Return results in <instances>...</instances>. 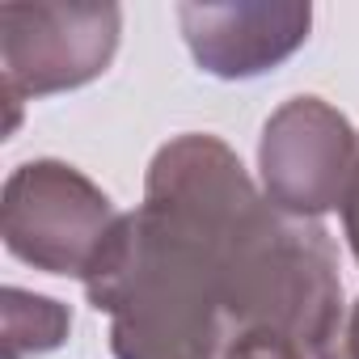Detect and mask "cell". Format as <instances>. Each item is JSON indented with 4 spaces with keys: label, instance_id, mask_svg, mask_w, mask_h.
Listing matches in <instances>:
<instances>
[{
    "label": "cell",
    "instance_id": "1",
    "mask_svg": "<svg viewBox=\"0 0 359 359\" xmlns=\"http://www.w3.org/2000/svg\"><path fill=\"white\" fill-rule=\"evenodd\" d=\"M114 224L118 216L110 199L72 165L30 161L5 187V245L39 271L85 279Z\"/></svg>",
    "mask_w": 359,
    "mask_h": 359
},
{
    "label": "cell",
    "instance_id": "6",
    "mask_svg": "<svg viewBox=\"0 0 359 359\" xmlns=\"http://www.w3.org/2000/svg\"><path fill=\"white\" fill-rule=\"evenodd\" d=\"M300 351H304V346H296V342L283 338V334H241V338L224 351V359H304Z\"/></svg>",
    "mask_w": 359,
    "mask_h": 359
},
{
    "label": "cell",
    "instance_id": "3",
    "mask_svg": "<svg viewBox=\"0 0 359 359\" xmlns=\"http://www.w3.org/2000/svg\"><path fill=\"white\" fill-rule=\"evenodd\" d=\"M355 140L338 110L317 97L287 102L262 140V173L275 208L292 216H317L338 208L351 182Z\"/></svg>",
    "mask_w": 359,
    "mask_h": 359
},
{
    "label": "cell",
    "instance_id": "7",
    "mask_svg": "<svg viewBox=\"0 0 359 359\" xmlns=\"http://www.w3.org/2000/svg\"><path fill=\"white\" fill-rule=\"evenodd\" d=\"M325 359H359V304H355L346 330L334 334V342L325 346Z\"/></svg>",
    "mask_w": 359,
    "mask_h": 359
},
{
    "label": "cell",
    "instance_id": "2",
    "mask_svg": "<svg viewBox=\"0 0 359 359\" xmlns=\"http://www.w3.org/2000/svg\"><path fill=\"white\" fill-rule=\"evenodd\" d=\"M118 47L114 5H0V64H5L9 131L22 97L55 93L106 72Z\"/></svg>",
    "mask_w": 359,
    "mask_h": 359
},
{
    "label": "cell",
    "instance_id": "4",
    "mask_svg": "<svg viewBox=\"0 0 359 359\" xmlns=\"http://www.w3.org/2000/svg\"><path fill=\"white\" fill-rule=\"evenodd\" d=\"M309 5H182V30L216 76H254L292 55L309 34Z\"/></svg>",
    "mask_w": 359,
    "mask_h": 359
},
{
    "label": "cell",
    "instance_id": "8",
    "mask_svg": "<svg viewBox=\"0 0 359 359\" xmlns=\"http://www.w3.org/2000/svg\"><path fill=\"white\" fill-rule=\"evenodd\" d=\"M342 212H346V233H351V245L359 254V156L351 165V182H346V195H342Z\"/></svg>",
    "mask_w": 359,
    "mask_h": 359
},
{
    "label": "cell",
    "instance_id": "5",
    "mask_svg": "<svg viewBox=\"0 0 359 359\" xmlns=\"http://www.w3.org/2000/svg\"><path fill=\"white\" fill-rule=\"evenodd\" d=\"M72 313L55 300L30 296L22 287H5V359H26L64 342Z\"/></svg>",
    "mask_w": 359,
    "mask_h": 359
}]
</instances>
